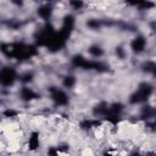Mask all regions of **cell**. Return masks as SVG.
I'll list each match as a JSON object with an SVG mask.
<instances>
[{
  "label": "cell",
  "instance_id": "6da1fadb",
  "mask_svg": "<svg viewBox=\"0 0 156 156\" xmlns=\"http://www.w3.org/2000/svg\"><path fill=\"white\" fill-rule=\"evenodd\" d=\"M48 96L52 106L55 107H68L69 106V102H71L69 95L67 90H65L60 85H49Z\"/></svg>",
  "mask_w": 156,
  "mask_h": 156
},
{
  "label": "cell",
  "instance_id": "7a4b0ae2",
  "mask_svg": "<svg viewBox=\"0 0 156 156\" xmlns=\"http://www.w3.org/2000/svg\"><path fill=\"white\" fill-rule=\"evenodd\" d=\"M18 82V71L12 66L0 67V87L12 88Z\"/></svg>",
  "mask_w": 156,
  "mask_h": 156
},
{
  "label": "cell",
  "instance_id": "3957f363",
  "mask_svg": "<svg viewBox=\"0 0 156 156\" xmlns=\"http://www.w3.org/2000/svg\"><path fill=\"white\" fill-rule=\"evenodd\" d=\"M147 49V38L143 34L134 35L129 41V51L136 56L144 54Z\"/></svg>",
  "mask_w": 156,
  "mask_h": 156
},
{
  "label": "cell",
  "instance_id": "277c9868",
  "mask_svg": "<svg viewBox=\"0 0 156 156\" xmlns=\"http://www.w3.org/2000/svg\"><path fill=\"white\" fill-rule=\"evenodd\" d=\"M18 99L24 104H30L39 100L40 94L32 85H21V88L18 89Z\"/></svg>",
  "mask_w": 156,
  "mask_h": 156
},
{
  "label": "cell",
  "instance_id": "5b68a950",
  "mask_svg": "<svg viewBox=\"0 0 156 156\" xmlns=\"http://www.w3.org/2000/svg\"><path fill=\"white\" fill-rule=\"evenodd\" d=\"M56 9L54 7L52 4H41L37 7L35 10V13L37 16L44 21V22H48V21H51L52 17H54V13H55Z\"/></svg>",
  "mask_w": 156,
  "mask_h": 156
},
{
  "label": "cell",
  "instance_id": "8992f818",
  "mask_svg": "<svg viewBox=\"0 0 156 156\" xmlns=\"http://www.w3.org/2000/svg\"><path fill=\"white\" fill-rule=\"evenodd\" d=\"M87 54L89 55V57H91V60H100L105 56L106 52L104 46H101L100 44H91L87 48Z\"/></svg>",
  "mask_w": 156,
  "mask_h": 156
},
{
  "label": "cell",
  "instance_id": "52a82bcc",
  "mask_svg": "<svg viewBox=\"0 0 156 156\" xmlns=\"http://www.w3.org/2000/svg\"><path fill=\"white\" fill-rule=\"evenodd\" d=\"M77 82H78V79H77V77L74 76V74H72V73H66V74H63L62 77H61V88H63L65 90H72L76 85H77Z\"/></svg>",
  "mask_w": 156,
  "mask_h": 156
},
{
  "label": "cell",
  "instance_id": "ba28073f",
  "mask_svg": "<svg viewBox=\"0 0 156 156\" xmlns=\"http://www.w3.org/2000/svg\"><path fill=\"white\" fill-rule=\"evenodd\" d=\"M68 7H71V10L73 11H78V10H82L87 4L83 2V1H68Z\"/></svg>",
  "mask_w": 156,
  "mask_h": 156
}]
</instances>
